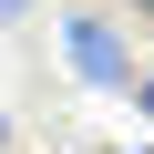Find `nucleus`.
<instances>
[{"instance_id":"nucleus-1","label":"nucleus","mask_w":154,"mask_h":154,"mask_svg":"<svg viewBox=\"0 0 154 154\" xmlns=\"http://www.w3.org/2000/svg\"><path fill=\"white\" fill-rule=\"evenodd\" d=\"M62 51H72V82L82 93H134V31L103 11V0H82V11L62 21Z\"/></svg>"},{"instance_id":"nucleus-5","label":"nucleus","mask_w":154,"mask_h":154,"mask_svg":"<svg viewBox=\"0 0 154 154\" xmlns=\"http://www.w3.org/2000/svg\"><path fill=\"white\" fill-rule=\"evenodd\" d=\"M134 154H154V144H134Z\"/></svg>"},{"instance_id":"nucleus-4","label":"nucleus","mask_w":154,"mask_h":154,"mask_svg":"<svg viewBox=\"0 0 154 154\" xmlns=\"http://www.w3.org/2000/svg\"><path fill=\"white\" fill-rule=\"evenodd\" d=\"M0 154H11V123H0Z\"/></svg>"},{"instance_id":"nucleus-3","label":"nucleus","mask_w":154,"mask_h":154,"mask_svg":"<svg viewBox=\"0 0 154 154\" xmlns=\"http://www.w3.org/2000/svg\"><path fill=\"white\" fill-rule=\"evenodd\" d=\"M134 103H144V123H154V82H134Z\"/></svg>"},{"instance_id":"nucleus-2","label":"nucleus","mask_w":154,"mask_h":154,"mask_svg":"<svg viewBox=\"0 0 154 154\" xmlns=\"http://www.w3.org/2000/svg\"><path fill=\"white\" fill-rule=\"evenodd\" d=\"M113 21H134V31H154V0H103Z\"/></svg>"}]
</instances>
